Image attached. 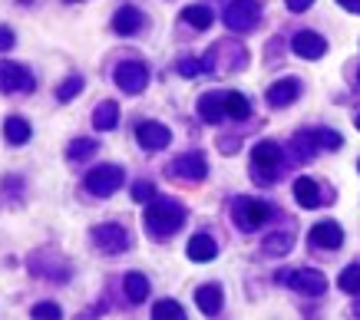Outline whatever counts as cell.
<instances>
[{
  "instance_id": "obj_36",
  "label": "cell",
  "mask_w": 360,
  "mask_h": 320,
  "mask_svg": "<svg viewBox=\"0 0 360 320\" xmlns=\"http://www.w3.org/2000/svg\"><path fill=\"white\" fill-rule=\"evenodd\" d=\"M344 11H350V13H360V0H338Z\"/></svg>"
},
{
  "instance_id": "obj_9",
  "label": "cell",
  "mask_w": 360,
  "mask_h": 320,
  "mask_svg": "<svg viewBox=\"0 0 360 320\" xmlns=\"http://www.w3.org/2000/svg\"><path fill=\"white\" fill-rule=\"evenodd\" d=\"M89 238H93V248L103 254H122L129 248V234L122 225H96Z\"/></svg>"
},
{
  "instance_id": "obj_31",
  "label": "cell",
  "mask_w": 360,
  "mask_h": 320,
  "mask_svg": "<svg viewBox=\"0 0 360 320\" xmlns=\"http://www.w3.org/2000/svg\"><path fill=\"white\" fill-rule=\"evenodd\" d=\"M79 93H83V76H70L66 83H60V86H56V100L70 102V100H77Z\"/></svg>"
},
{
  "instance_id": "obj_35",
  "label": "cell",
  "mask_w": 360,
  "mask_h": 320,
  "mask_svg": "<svg viewBox=\"0 0 360 320\" xmlns=\"http://www.w3.org/2000/svg\"><path fill=\"white\" fill-rule=\"evenodd\" d=\"M284 4H288V11H291V13H304L314 0H284Z\"/></svg>"
},
{
  "instance_id": "obj_40",
  "label": "cell",
  "mask_w": 360,
  "mask_h": 320,
  "mask_svg": "<svg viewBox=\"0 0 360 320\" xmlns=\"http://www.w3.org/2000/svg\"><path fill=\"white\" fill-rule=\"evenodd\" d=\"M70 4H77V0H70Z\"/></svg>"
},
{
  "instance_id": "obj_41",
  "label": "cell",
  "mask_w": 360,
  "mask_h": 320,
  "mask_svg": "<svg viewBox=\"0 0 360 320\" xmlns=\"http://www.w3.org/2000/svg\"><path fill=\"white\" fill-rule=\"evenodd\" d=\"M357 79H360V73H357Z\"/></svg>"
},
{
  "instance_id": "obj_25",
  "label": "cell",
  "mask_w": 360,
  "mask_h": 320,
  "mask_svg": "<svg viewBox=\"0 0 360 320\" xmlns=\"http://www.w3.org/2000/svg\"><path fill=\"white\" fill-rule=\"evenodd\" d=\"M225 112H229L231 119H248L251 116V102H248V96H245V93H235V89H231V93H225Z\"/></svg>"
},
{
  "instance_id": "obj_38",
  "label": "cell",
  "mask_w": 360,
  "mask_h": 320,
  "mask_svg": "<svg viewBox=\"0 0 360 320\" xmlns=\"http://www.w3.org/2000/svg\"><path fill=\"white\" fill-rule=\"evenodd\" d=\"M354 317H360V300H357V307H354Z\"/></svg>"
},
{
  "instance_id": "obj_29",
  "label": "cell",
  "mask_w": 360,
  "mask_h": 320,
  "mask_svg": "<svg viewBox=\"0 0 360 320\" xmlns=\"http://www.w3.org/2000/svg\"><path fill=\"white\" fill-rule=\"evenodd\" d=\"M338 287L344 291V294H360V265L344 267L340 277H338Z\"/></svg>"
},
{
  "instance_id": "obj_30",
  "label": "cell",
  "mask_w": 360,
  "mask_h": 320,
  "mask_svg": "<svg viewBox=\"0 0 360 320\" xmlns=\"http://www.w3.org/2000/svg\"><path fill=\"white\" fill-rule=\"evenodd\" d=\"M93 152H99V145L93 142V139H73V142L66 145V155H70L73 162H83V159H89Z\"/></svg>"
},
{
  "instance_id": "obj_7",
  "label": "cell",
  "mask_w": 360,
  "mask_h": 320,
  "mask_svg": "<svg viewBox=\"0 0 360 320\" xmlns=\"http://www.w3.org/2000/svg\"><path fill=\"white\" fill-rule=\"evenodd\" d=\"M262 20V4L258 0H231L225 7V27L235 34H248Z\"/></svg>"
},
{
  "instance_id": "obj_42",
  "label": "cell",
  "mask_w": 360,
  "mask_h": 320,
  "mask_svg": "<svg viewBox=\"0 0 360 320\" xmlns=\"http://www.w3.org/2000/svg\"><path fill=\"white\" fill-rule=\"evenodd\" d=\"M357 168H360V166H357Z\"/></svg>"
},
{
  "instance_id": "obj_21",
  "label": "cell",
  "mask_w": 360,
  "mask_h": 320,
  "mask_svg": "<svg viewBox=\"0 0 360 320\" xmlns=\"http://www.w3.org/2000/svg\"><path fill=\"white\" fill-rule=\"evenodd\" d=\"M120 126V102H99L96 109H93V129H99V133H110V129H116Z\"/></svg>"
},
{
  "instance_id": "obj_34",
  "label": "cell",
  "mask_w": 360,
  "mask_h": 320,
  "mask_svg": "<svg viewBox=\"0 0 360 320\" xmlns=\"http://www.w3.org/2000/svg\"><path fill=\"white\" fill-rule=\"evenodd\" d=\"M179 73H182V76H198V73H205V67H202V60H182V63H179Z\"/></svg>"
},
{
  "instance_id": "obj_23",
  "label": "cell",
  "mask_w": 360,
  "mask_h": 320,
  "mask_svg": "<svg viewBox=\"0 0 360 320\" xmlns=\"http://www.w3.org/2000/svg\"><path fill=\"white\" fill-rule=\"evenodd\" d=\"M122 291H126V298L132 300V304H142V300L149 298V277L139 274V271H129V274L122 277Z\"/></svg>"
},
{
  "instance_id": "obj_3",
  "label": "cell",
  "mask_w": 360,
  "mask_h": 320,
  "mask_svg": "<svg viewBox=\"0 0 360 320\" xmlns=\"http://www.w3.org/2000/svg\"><path fill=\"white\" fill-rule=\"evenodd\" d=\"M245 63H248L245 46H241V44H231V40H221V44H215L205 56H202V67H205V73H215V69H225V73H231V69H241Z\"/></svg>"
},
{
  "instance_id": "obj_1",
  "label": "cell",
  "mask_w": 360,
  "mask_h": 320,
  "mask_svg": "<svg viewBox=\"0 0 360 320\" xmlns=\"http://www.w3.org/2000/svg\"><path fill=\"white\" fill-rule=\"evenodd\" d=\"M182 225H186V208H182V201H175V199H153L149 205H146L142 228L153 234L155 241L169 238V234L179 232Z\"/></svg>"
},
{
  "instance_id": "obj_8",
  "label": "cell",
  "mask_w": 360,
  "mask_h": 320,
  "mask_svg": "<svg viewBox=\"0 0 360 320\" xmlns=\"http://www.w3.org/2000/svg\"><path fill=\"white\" fill-rule=\"evenodd\" d=\"M112 79H116V86L122 89V93H142V89L149 86V69H146V63H139V60H126V63H120V67L112 69Z\"/></svg>"
},
{
  "instance_id": "obj_18",
  "label": "cell",
  "mask_w": 360,
  "mask_h": 320,
  "mask_svg": "<svg viewBox=\"0 0 360 320\" xmlns=\"http://www.w3.org/2000/svg\"><path fill=\"white\" fill-rule=\"evenodd\" d=\"M186 254H188V261L208 265V261H215L219 244H215V238H212V234H192V241L186 244Z\"/></svg>"
},
{
  "instance_id": "obj_10",
  "label": "cell",
  "mask_w": 360,
  "mask_h": 320,
  "mask_svg": "<svg viewBox=\"0 0 360 320\" xmlns=\"http://www.w3.org/2000/svg\"><path fill=\"white\" fill-rule=\"evenodd\" d=\"M165 172L175 178H186V182H202L208 175V162L202 152H186V155H179L175 162H169Z\"/></svg>"
},
{
  "instance_id": "obj_22",
  "label": "cell",
  "mask_w": 360,
  "mask_h": 320,
  "mask_svg": "<svg viewBox=\"0 0 360 320\" xmlns=\"http://www.w3.org/2000/svg\"><path fill=\"white\" fill-rule=\"evenodd\" d=\"M295 201L301 205V208H317L321 205V188H317L314 178H307L301 175L295 182Z\"/></svg>"
},
{
  "instance_id": "obj_33",
  "label": "cell",
  "mask_w": 360,
  "mask_h": 320,
  "mask_svg": "<svg viewBox=\"0 0 360 320\" xmlns=\"http://www.w3.org/2000/svg\"><path fill=\"white\" fill-rule=\"evenodd\" d=\"M33 317L37 320H56V317H63V310H60V304H53V300H44V304L33 307Z\"/></svg>"
},
{
  "instance_id": "obj_2",
  "label": "cell",
  "mask_w": 360,
  "mask_h": 320,
  "mask_svg": "<svg viewBox=\"0 0 360 320\" xmlns=\"http://www.w3.org/2000/svg\"><path fill=\"white\" fill-rule=\"evenodd\" d=\"M251 172L262 185H271L284 172V152L278 142H258L251 149Z\"/></svg>"
},
{
  "instance_id": "obj_37",
  "label": "cell",
  "mask_w": 360,
  "mask_h": 320,
  "mask_svg": "<svg viewBox=\"0 0 360 320\" xmlns=\"http://www.w3.org/2000/svg\"><path fill=\"white\" fill-rule=\"evenodd\" d=\"M11 40H13V36H11V27H4V50H11Z\"/></svg>"
},
{
  "instance_id": "obj_28",
  "label": "cell",
  "mask_w": 360,
  "mask_h": 320,
  "mask_svg": "<svg viewBox=\"0 0 360 320\" xmlns=\"http://www.w3.org/2000/svg\"><path fill=\"white\" fill-rule=\"evenodd\" d=\"M153 317L155 320H182L186 317V310H182V304L179 300H155L153 304Z\"/></svg>"
},
{
  "instance_id": "obj_19",
  "label": "cell",
  "mask_w": 360,
  "mask_h": 320,
  "mask_svg": "<svg viewBox=\"0 0 360 320\" xmlns=\"http://www.w3.org/2000/svg\"><path fill=\"white\" fill-rule=\"evenodd\" d=\"M195 304H198V310H202L205 317H219L221 304H225V294H221L219 284H202L195 291Z\"/></svg>"
},
{
  "instance_id": "obj_11",
  "label": "cell",
  "mask_w": 360,
  "mask_h": 320,
  "mask_svg": "<svg viewBox=\"0 0 360 320\" xmlns=\"http://www.w3.org/2000/svg\"><path fill=\"white\" fill-rule=\"evenodd\" d=\"M136 142L146 149V152H162L165 145L172 142V133H169V126L155 119H146L136 126Z\"/></svg>"
},
{
  "instance_id": "obj_24",
  "label": "cell",
  "mask_w": 360,
  "mask_h": 320,
  "mask_svg": "<svg viewBox=\"0 0 360 320\" xmlns=\"http://www.w3.org/2000/svg\"><path fill=\"white\" fill-rule=\"evenodd\" d=\"M4 135H7V142H11V145H27V142H30V135H33V129H30V122H27V119L11 116V119L4 122Z\"/></svg>"
},
{
  "instance_id": "obj_26",
  "label": "cell",
  "mask_w": 360,
  "mask_h": 320,
  "mask_svg": "<svg viewBox=\"0 0 360 320\" xmlns=\"http://www.w3.org/2000/svg\"><path fill=\"white\" fill-rule=\"evenodd\" d=\"M182 20H186L192 30H208V27H212V11L202 7V4H192V7L182 11Z\"/></svg>"
},
{
  "instance_id": "obj_17",
  "label": "cell",
  "mask_w": 360,
  "mask_h": 320,
  "mask_svg": "<svg viewBox=\"0 0 360 320\" xmlns=\"http://www.w3.org/2000/svg\"><path fill=\"white\" fill-rule=\"evenodd\" d=\"M195 112L202 116L205 122H221L229 112H225V93H205V96H198V102H195Z\"/></svg>"
},
{
  "instance_id": "obj_16",
  "label": "cell",
  "mask_w": 360,
  "mask_h": 320,
  "mask_svg": "<svg viewBox=\"0 0 360 320\" xmlns=\"http://www.w3.org/2000/svg\"><path fill=\"white\" fill-rule=\"evenodd\" d=\"M288 284L295 287V291H301V294H307V298H321V294L328 291V277L321 274V271H311V267H304V271H295Z\"/></svg>"
},
{
  "instance_id": "obj_5",
  "label": "cell",
  "mask_w": 360,
  "mask_h": 320,
  "mask_svg": "<svg viewBox=\"0 0 360 320\" xmlns=\"http://www.w3.org/2000/svg\"><path fill=\"white\" fill-rule=\"evenodd\" d=\"M344 139H340L334 129H304L291 139V149L297 152V159H314L321 149H340Z\"/></svg>"
},
{
  "instance_id": "obj_12",
  "label": "cell",
  "mask_w": 360,
  "mask_h": 320,
  "mask_svg": "<svg viewBox=\"0 0 360 320\" xmlns=\"http://www.w3.org/2000/svg\"><path fill=\"white\" fill-rule=\"evenodd\" d=\"M0 73H4V93L11 96V93H33V76L30 69L20 67V63H11V60H4V67H0Z\"/></svg>"
},
{
  "instance_id": "obj_14",
  "label": "cell",
  "mask_w": 360,
  "mask_h": 320,
  "mask_svg": "<svg viewBox=\"0 0 360 320\" xmlns=\"http://www.w3.org/2000/svg\"><path fill=\"white\" fill-rule=\"evenodd\" d=\"M291 50H295L301 60H321V56L328 53V40L321 34H314V30H301V34H295V40H291Z\"/></svg>"
},
{
  "instance_id": "obj_15",
  "label": "cell",
  "mask_w": 360,
  "mask_h": 320,
  "mask_svg": "<svg viewBox=\"0 0 360 320\" xmlns=\"http://www.w3.org/2000/svg\"><path fill=\"white\" fill-rule=\"evenodd\" d=\"M297 96H301V83H297L295 76L278 79V83H271V86H268V93H264V100L271 102L274 109H281V106H291Z\"/></svg>"
},
{
  "instance_id": "obj_27",
  "label": "cell",
  "mask_w": 360,
  "mask_h": 320,
  "mask_svg": "<svg viewBox=\"0 0 360 320\" xmlns=\"http://www.w3.org/2000/svg\"><path fill=\"white\" fill-rule=\"evenodd\" d=\"M291 248H295V234H288V232H281V234L274 232L264 238V251L268 254H288Z\"/></svg>"
},
{
  "instance_id": "obj_39",
  "label": "cell",
  "mask_w": 360,
  "mask_h": 320,
  "mask_svg": "<svg viewBox=\"0 0 360 320\" xmlns=\"http://www.w3.org/2000/svg\"><path fill=\"white\" fill-rule=\"evenodd\" d=\"M357 129H360V116H357Z\"/></svg>"
},
{
  "instance_id": "obj_6",
  "label": "cell",
  "mask_w": 360,
  "mask_h": 320,
  "mask_svg": "<svg viewBox=\"0 0 360 320\" xmlns=\"http://www.w3.org/2000/svg\"><path fill=\"white\" fill-rule=\"evenodd\" d=\"M122 182H126L122 166H96L86 178H83L86 192L89 195H96V199H110V195H116Z\"/></svg>"
},
{
  "instance_id": "obj_4",
  "label": "cell",
  "mask_w": 360,
  "mask_h": 320,
  "mask_svg": "<svg viewBox=\"0 0 360 320\" xmlns=\"http://www.w3.org/2000/svg\"><path fill=\"white\" fill-rule=\"evenodd\" d=\"M271 205L262 199H248V195H238V199L231 201V218L238 225L241 232H255V228H262L264 221L271 218Z\"/></svg>"
},
{
  "instance_id": "obj_20",
  "label": "cell",
  "mask_w": 360,
  "mask_h": 320,
  "mask_svg": "<svg viewBox=\"0 0 360 320\" xmlns=\"http://www.w3.org/2000/svg\"><path fill=\"white\" fill-rule=\"evenodd\" d=\"M142 23H146V17H142L136 7H122V11H116V17H112V30L120 36H132L142 30Z\"/></svg>"
},
{
  "instance_id": "obj_32",
  "label": "cell",
  "mask_w": 360,
  "mask_h": 320,
  "mask_svg": "<svg viewBox=\"0 0 360 320\" xmlns=\"http://www.w3.org/2000/svg\"><path fill=\"white\" fill-rule=\"evenodd\" d=\"M153 199H155V185H153V182H136V185H132V201L149 205Z\"/></svg>"
},
{
  "instance_id": "obj_13",
  "label": "cell",
  "mask_w": 360,
  "mask_h": 320,
  "mask_svg": "<svg viewBox=\"0 0 360 320\" xmlns=\"http://www.w3.org/2000/svg\"><path fill=\"white\" fill-rule=\"evenodd\" d=\"M307 238H311V244L321 248V251H338L340 244H344V228H340L338 221H317Z\"/></svg>"
}]
</instances>
